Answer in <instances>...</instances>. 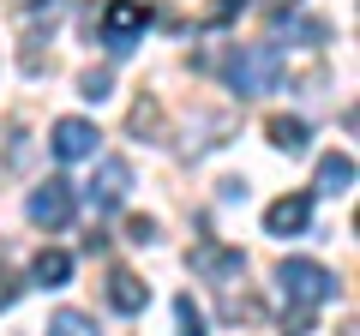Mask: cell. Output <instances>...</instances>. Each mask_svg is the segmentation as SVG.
<instances>
[{"label": "cell", "mask_w": 360, "mask_h": 336, "mask_svg": "<svg viewBox=\"0 0 360 336\" xmlns=\"http://www.w3.org/2000/svg\"><path fill=\"white\" fill-rule=\"evenodd\" d=\"M193 264H198L205 276H234L246 259H240V252H222V246H198V252H193Z\"/></svg>", "instance_id": "5bb4252c"}, {"label": "cell", "mask_w": 360, "mask_h": 336, "mask_svg": "<svg viewBox=\"0 0 360 336\" xmlns=\"http://www.w3.org/2000/svg\"><path fill=\"white\" fill-rule=\"evenodd\" d=\"M144 25H150V6L144 0H108L103 6V42L108 49H132L144 37Z\"/></svg>", "instance_id": "277c9868"}, {"label": "cell", "mask_w": 360, "mask_h": 336, "mask_svg": "<svg viewBox=\"0 0 360 336\" xmlns=\"http://www.w3.org/2000/svg\"><path fill=\"white\" fill-rule=\"evenodd\" d=\"M127 186H132V168L120 162V156H108V162H96V181H90V205H96V210H115L120 198H127Z\"/></svg>", "instance_id": "52a82bcc"}, {"label": "cell", "mask_w": 360, "mask_h": 336, "mask_svg": "<svg viewBox=\"0 0 360 336\" xmlns=\"http://www.w3.org/2000/svg\"><path fill=\"white\" fill-rule=\"evenodd\" d=\"M72 210H78V198H72V181H42L37 193H30L25 217L37 222V228H66V222H72Z\"/></svg>", "instance_id": "3957f363"}, {"label": "cell", "mask_w": 360, "mask_h": 336, "mask_svg": "<svg viewBox=\"0 0 360 336\" xmlns=\"http://www.w3.org/2000/svg\"><path fill=\"white\" fill-rule=\"evenodd\" d=\"M348 186H354V156H324L319 162V193L336 198V193H348Z\"/></svg>", "instance_id": "8fae6325"}, {"label": "cell", "mask_w": 360, "mask_h": 336, "mask_svg": "<svg viewBox=\"0 0 360 336\" xmlns=\"http://www.w3.org/2000/svg\"><path fill=\"white\" fill-rule=\"evenodd\" d=\"M108 91H115V72H108V66H90V72L78 78V96H90V103H103Z\"/></svg>", "instance_id": "9a60e30c"}, {"label": "cell", "mask_w": 360, "mask_h": 336, "mask_svg": "<svg viewBox=\"0 0 360 336\" xmlns=\"http://www.w3.org/2000/svg\"><path fill=\"white\" fill-rule=\"evenodd\" d=\"M307 222H312V198L307 193H288V198H276V205L264 210V234H307Z\"/></svg>", "instance_id": "8992f818"}, {"label": "cell", "mask_w": 360, "mask_h": 336, "mask_svg": "<svg viewBox=\"0 0 360 336\" xmlns=\"http://www.w3.org/2000/svg\"><path fill=\"white\" fill-rule=\"evenodd\" d=\"M276 283H283V295L295 300V330L288 336H307V312L312 306H324V300H336V276L324 271V264H312V259H288L283 271H276Z\"/></svg>", "instance_id": "6da1fadb"}, {"label": "cell", "mask_w": 360, "mask_h": 336, "mask_svg": "<svg viewBox=\"0 0 360 336\" xmlns=\"http://www.w3.org/2000/svg\"><path fill=\"white\" fill-rule=\"evenodd\" d=\"M270 144H276V150H288V156H300V150H307V138H312V132H307V120H295V115H270Z\"/></svg>", "instance_id": "9c48e42d"}, {"label": "cell", "mask_w": 360, "mask_h": 336, "mask_svg": "<svg viewBox=\"0 0 360 336\" xmlns=\"http://www.w3.org/2000/svg\"><path fill=\"white\" fill-rule=\"evenodd\" d=\"M108 300H115L120 312H144V300H150V288H144V283H139L132 271H115V276H108Z\"/></svg>", "instance_id": "30bf717a"}, {"label": "cell", "mask_w": 360, "mask_h": 336, "mask_svg": "<svg viewBox=\"0 0 360 336\" xmlns=\"http://www.w3.org/2000/svg\"><path fill=\"white\" fill-rule=\"evenodd\" d=\"M66 276H72V259H66L60 246H42L37 259H30V283L37 288H66Z\"/></svg>", "instance_id": "ba28073f"}, {"label": "cell", "mask_w": 360, "mask_h": 336, "mask_svg": "<svg viewBox=\"0 0 360 336\" xmlns=\"http://www.w3.org/2000/svg\"><path fill=\"white\" fill-rule=\"evenodd\" d=\"M288 6H300V0H264V13H270V18H283Z\"/></svg>", "instance_id": "ffe728a7"}, {"label": "cell", "mask_w": 360, "mask_h": 336, "mask_svg": "<svg viewBox=\"0 0 360 336\" xmlns=\"http://www.w3.org/2000/svg\"><path fill=\"white\" fill-rule=\"evenodd\" d=\"M276 78H283V49H276V42L234 49V60H229V84H234L240 96H264V91H276Z\"/></svg>", "instance_id": "7a4b0ae2"}, {"label": "cell", "mask_w": 360, "mask_h": 336, "mask_svg": "<svg viewBox=\"0 0 360 336\" xmlns=\"http://www.w3.org/2000/svg\"><path fill=\"white\" fill-rule=\"evenodd\" d=\"M42 336H103V330H96V318H90V312L60 306V312L49 318V330H42Z\"/></svg>", "instance_id": "4fadbf2b"}, {"label": "cell", "mask_w": 360, "mask_h": 336, "mask_svg": "<svg viewBox=\"0 0 360 336\" xmlns=\"http://www.w3.org/2000/svg\"><path fill=\"white\" fill-rule=\"evenodd\" d=\"M54 156L60 162H84V156H96V127L90 120H78V115H66V120H54Z\"/></svg>", "instance_id": "5b68a950"}, {"label": "cell", "mask_w": 360, "mask_h": 336, "mask_svg": "<svg viewBox=\"0 0 360 336\" xmlns=\"http://www.w3.org/2000/svg\"><path fill=\"white\" fill-rule=\"evenodd\" d=\"M13 300H18V276H13V271H6V264H0V312L13 306Z\"/></svg>", "instance_id": "d6986e66"}, {"label": "cell", "mask_w": 360, "mask_h": 336, "mask_svg": "<svg viewBox=\"0 0 360 336\" xmlns=\"http://www.w3.org/2000/svg\"><path fill=\"white\" fill-rule=\"evenodd\" d=\"M240 13H246V0H210L205 13H198V25L217 30V25H229V18H240Z\"/></svg>", "instance_id": "2e32d148"}, {"label": "cell", "mask_w": 360, "mask_h": 336, "mask_svg": "<svg viewBox=\"0 0 360 336\" xmlns=\"http://www.w3.org/2000/svg\"><path fill=\"white\" fill-rule=\"evenodd\" d=\"M132 132H139V138H150V144H162V138H168L156 96H139V103H132Z\"/></svg>", "instance_id": "7c38bea8"}, {"label": "cell", "mask_w": 360, "mask_h": 336, "mask_svg": "<svg viewBox=\"0 0 360 336\" xmlns=\"http://www.w3.org/2000/svg\"><path fill=\"white\" fill-rule=\"evenodd\" d=\"M13 6H42V0H13Z\"/></svg>", "instance_id": "44dd1931"}, {"label": "cell", "mask_w": 360, "mask_h": 336, "mask_svg": "<svg viewBox=\"0 0 360 336\" xmlns=\"http://www.w3.org/2000/svg\"><path fill=\"white\" fill-rule=\"evenodd\" d=\"M127 240H139V246L156 240V222H150V217H132V222H127Z\"/></svg>", "instance_id": "ac0fdd59"}, {"label": "cell", "mask_w": 360, "mask_h": 336, "mask_svg": "<svg viewBox=\"0 0 360 336\" xmlns=\"http://www.w3.org/2000/svg\"><path fill=\"white\" fill-rule=\"evenodd\" d=\"M174 318H180V330H174V336H205V318H198V306H193L186 295L174 300Z\"/></svg>", "instance_id": "e0dca14e"}]
</instances>
